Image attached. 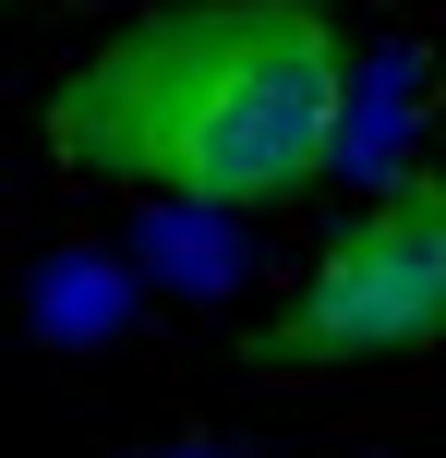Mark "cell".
Wrapping results in <instances>:
<instances>
[{
    "mask_svg": "<svg viewBox=\"0 0 446 458\" xmlns=\"http://www.w3.org/2000/svg\"><path fill=\"white\" fill-rule=\"evenodd\" d=\"M423 48H374V61H350V97H338V157H326V182H399L410 157H423Z\"/></svg>",
    "mask_w": 446,
    "mask_h": 458,
    "instance_id": "cell-4",
    "label": "cell"
},
{
    "mask_svg": "<svg viewBox=\"0 0 446 458\" xmlns=\"http://www.w3.org/2000/svg\"><path fill=\"white\" fill-rule=\"evenodd\" d=\"M133 314H145V277H133V253L97 242V229H72V242H48L37 266H24V338L37 350H109Z\"/></svg>",
    "mask_w": 446,
    "mask_h": 458,
    "instance_id": "cell-3",
    "label": "cell"
},
{
    "mask_svg": "<svg viewBox=\"0 0 446 458\" xmlns=\"http://www.w3.org/2000/svg\"><path fill=\"white\" fill-rule=\"evenodd\" d=\"M350 37L338 0H157L48 85V157L97 193L302 206L326 193Z\"/></svg>",
    "mask_w": 446,
    "mask_h": 458,
    "instance_id": "cell-1",
    "label": "cell"
},
{
    "mask_svg": "<svg viewBox=\"0 0 446 458\" xmlns=\"http://www.w3.org/2000/svg\"><path fill=\"white\" fill-rule=\"evenodd\" d=\"M133 277L145 290H169V301H193V314H206V301H230L241 290V266H254V253H241V229H230V206H169V193H145V217H133Z\"/></svg>",
    "mask_w": 446,
    "mask_h": 458,
    "instance_id": "cell-5",
    "label": "cell"
},
{
    "mask_svg": "<svg viewBox=\"0 0 446 458\" xmlns=\"http://www.w3.org/2000/svg\"><path fill=\"white\" fill-rule=\"evenodd\" d=\"M434 350H446V169L410 157L302 266V290L241 338V362L265 386H314V374H386Z\"/></svg>",
    "mask_w": 446,
    "mask_h": 458,
    "instance_id": "cell-2",
    "label": "cell"
}]
</instances>
